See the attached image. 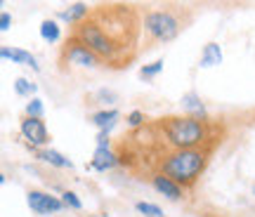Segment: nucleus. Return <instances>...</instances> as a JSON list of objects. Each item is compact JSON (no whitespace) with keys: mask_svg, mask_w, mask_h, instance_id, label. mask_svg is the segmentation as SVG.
Instances as JSON below:
<instances>
[{"mask_svg":"<svg viewBox=\"0 0 255 217\" xmlns=\"http://www.w3.org/2000/svg\"><path fill=\"white\" fill-rule=\"evenodd\" d=\"M40 38H43L45 43H57V40L62 38V28L57 24V19H45V21L40 24Z\"/></svg>","mask_w":255,"mask_h":217,"instance_id":"2eb2a0df","label":"nucleus"},{"mask_svg":"<svg viewBox=\"0 0 255 217\" xmlns=\"http://www.w3.org/2000/svg\"><path fill=\"white\" fill-rule=\"evenodd\" d=\"M161 71H163V59H156V62L144 64V66L139 69V78H142V81H151V78L158 76Z\"/></svg>","mask_w":255,"mask_h":217,"instance_id":"dca6fc26","label":"nucleus"},{"mask_svg":"<svg viewBox=\"0 0 255 217\" xmlns=\"http://www.w3.org/2000/svg\"><path fill=\"white\" fill-rule=\"evenodd\" d=\"M26 116H31V118H43V102L38 100V97H33V100L26 104Z\"/></svg>","mask_w":255,"mask_h":217,"instance_id":"aec40b11","label":"nucleus"},{"mask_svg":"<svg viewBox=\"0 0 255 217\" xmlns=\"http://www.w3.org/2000/svg\"><path fill=\"white\" fill-rule=\"evenodd\" d=\"M90 9L85 2H73V5H69V9H62L57 17L62 19V21H66V24H71V26H76V24H81L83 19L90 14Z\"/></svg>","mask_w":255,"mask_h":217,"instance_id":"9d476101","label":"nucleus"},{"mask_svg":"<svg viewBox=\"0 0 255 217\" xmlns=\"http://www.w3.org/2000/svg\"><path fill=\"white\" fill-rule=\"evenodd\" d=\"M0 57L5 62H14V64H24V66H31L33 71H40L36 57L26 50H17V47H0Z\"/></svg>","mask_w":255,"mask_h":217,"instance_id":"6e6552de","label":"nucleus"},{"mask_svg":"<svg viewBox=\"0 0 255 217\" xmlns=\"http://www.w3.org/2000/svg\"><path fill=\"white\" fill-rule=\"evenodd\" d=\"M199 64L203 66V69L222 64V50H220L218 43H208V45L203 47V52H201V62H199Z\"/></svg>","mask_w":255,"mask_h":217,"instance_id":"4468645a","label":"nucleus"},{"mask_svg":"<svg viewBox=\"0 0 255 217\" xmlns=\"http://www.w3.org/2000/svg\"><path fill=\"white\" fill-rule=\"evenodd\" d=\"M182 108L187 111V116H201V118L208 116V113H206V107H203V102H201V97L196 92H187V95H184Z\"/></svg>","mask_w":255,"mask_h":217,"instance_id":"9b49d317","label":"nucleus"},{"mask_svg":"<svg viewBox=\"0 0 255 217\" xmlns=\"http://www.w3.org/2000/svg\"><path fill=\"white\" fill-rule=\"evenodd\" d=\"M36 156L40 158V161L50 163V165H55V168H73V163L66 158V156H62L59 151H55V149H38Z\"/></svg>","mask_w":255,"mask_h":217,"instance_id":"ddd939ff","label":"nucleus"},{"mask_svg":"<svg viewBox=\"0 0 255 217\" xmlns=\"http://www.w3.org/2000/svg\"><path fill=\"white\" fill-rule=\"evenodd\" d=\"M116 165H121V161H119V154H116L114 149H95L90 168H95V170L104 172V170H111V168H116Z\"/></svg>","mask_w":255,"mask_h":217,"instance_id":"1a4fd4ad","label":"nucleus"},{"mask_svg":"<svg viewBox=\"0 0 255 217\" xmlns=\"http://www.w3.org/2000/svg\"><path fill=\"white\" fill-rule=\"evenodd\" d=\"M135 208H137V213H142L144 217H165L163 210L158 208V206H154V203H144V201H137Z\"/></svg>","mask_w":255,"mask_h":217,"instance_id":"f3484780","label":"nucleus"},{"mask_svg":"<svg viewBox=\"0 0 255 217\" xmlns=\"http://www.w3.org/2000/svg\"><path fill=\"white\" fill-rule=\"evenodd\" d=\"M26 203L28 208L33 213H38V215H50V213H59V210L66 208L62 199H57L52 194H45V191H36V189H31L26 194Z\"/></svg>","mask_w":255,"mask_h":217,"instance_id":"39448f33","label":"nucleus"},{"mask_svg":"<svg viewBox=\"0 0 255 217\" xmlns=\"http://www.w3.org/2000/svg\"><path fill=\"white\" fill-rule=\"evenodd\" d=\"M97 149H111L109 130H100V132H97Z\"/></svg>","mask_w":255,"mask_h":217,"instance_id":"4be33fe9","label":"nucleus"},{"mask_svg":"<svg viewBox=\"0 0 255 217\" xmlns=\"http://www.w3.org/2000/svg\"><path fill=\"white\" fill-rule=\"evenodd\" d=\"M215 149H218V146H199V149L173 151V154L163 156L161 161L156 163L151 177H154V175H165V177H170L173 182H177L182 189H189V187L196 184V180L203 175V170L208 168ZM151 177H149V180H151Z\"/></svg>","mask_w":255,"mask_h":217,"instance_id":"f03ea898","label":"nucleus"},{"mask_svg":"<svg viewBox=\"0 0 255 217\" xmlns=\"http://www.w3.org/2000/svg\"><path fill=\"white\" fill-rule=\"evenodd\" d=\"M149 184H151L158 194H163L165 199H170V201H180L184 196L182 187H180L177 182H173L170 177H165V175H154V177L149 180Z\"/></svg>","mask_w":255,"mask_h":217,"instance_id":"0eeeda50","label":"nucleus"},{"mask_svg":"<svg viewBox=\"0 0 255 217\" xmlns=\"http://www.w3.org/2000/svg\"><path fill=\"white\" fill-rule=\"evenodd\" d=\"M119 111L116 108H104V111H97V113H92V123L100 127V130H111V127L116 125V120H119Z\"/></svg>","mask_w":255,"mask_h":217,"instance_id":"f8f14e48","label":"nucleus"},{"mask_svg":"<svg viewBox=\"0 0 255 217\" xmlns=\"http://www.w3.org/2000/svg\"><path fill=\"white\" fill-rule=\"evenodd\" d=\"M191 21V12L184 5H165V7L146 9L142 14V31H144V50L161 43H170L182 33Z\"/></svg>","mask_w":255,"mask_h":217,"instance_id":"7ed1b4c3","label":"nucleus"},{"mask_svg":"<svg viewBox=\"0 0 255 217\" xmlns=\"http://www.w3.org/2000/svg\"><path fill=\"white\" fill-rule=\"evenodd\" d=\"M62 201H64V206H66V208H71V210H81L83 208V203H81V199L76 196V191H64Z\"/></svg>","mask_w":255,"mask_h":217,"instance_id":"6ab92c4d","label":"nucleus"},{"mask_svg":"<svg viewBox=\"0 0 255 217\" xmlns=\"http://www.w3.org/2000/svg\"><path fill=\"white\" fill-rule=\"evenodd\" d=\"M14 92H17L19 97H31L36 92V83H28L26 78H17L14 81Z\"/></svg>","mask_w":255,"mask_h":217,"instance_id":"a211bd4d","label":"nucleus"},{"mask_svg":"<svg viewBox=\"0 0 255 217\" xmlns=\"http://www.w3.org/2000/svg\"><path fill=\"white\" fill-rule=\"evenodd\" d=\"M9 24H12V17H9V12H2V14H0V28H2V31H7Z\"/></svg>","mask_w":255,"mask_h":217,"instance_id":"5701e85b","label":"nucleus"},{"mask_svg":"<svg viewBox=\"0 0 255 217\" xmlns=\"http://www.w3.org/2000/svg\"><path fill=\"white\" fill-rule=\"evenodd\" d=\"M69 66H88V69H92V66H102V62L90 47L83 45L78 38L69 33V38L64 40L62 50H59V69L66 71Z\"/></svg>","mask_w":255,"mask_h":217,"instance_id":"20e7f679","label":"nucleus"},{"mask_svg":"<svg viewBox=\"0 0 255 217\" xmlns=\"http://www.w3.org/2000/svg\"><path fill=\"white\" fill-rule=\"evenodd\" d=\"M19 130L24 139H28L33 146H47L50 144V135H47V127H45V120L43 118H31V116H24L21 123H19Z\"/></svg>","mask_w":255,"mask_h":217,"instance_id":"423d86ee","label":"nucleus"},{"mask_svg":"<svg viewBox=\"0 0 255 217\" xmlns=\"http://www.w3.org/2000/svg\"><path fill=\"white\" fill-rule=\"evenodd\" d=\"M253 194H255V187H253Z\"/></svg>","mask_w":255,"mask_h":217,"instance_id":"b1692460","label":"nucleus"},{"mask_svg":"<svg viewBox=\"0 0 255 217\" xmlns=\"http://www.w3.org/2000/svg\"><path fill=\"white\" fill-rule=\"evenodd\" d=\"M144 123H146V118H144V113H142V111H130V113H128V125L132 127V130L142 127Z\"/></svg>","mask_w":255,"mask_h":217,"instance_id":"412c9836","label":"nucleus"},{"mask_svg":"<svg viewBox=\"0 0 255 217\" xmlns=\"http://www.w3.org/2000/svg\"><path fill=\"white\" fill-rule=\"evenodd\" d=\"M71 36L90 47L102 66L128 69L139 52L142 14L135 5L123 2L95 5L90 14L71 28Z\"/></svg>","mask_w":255,"mask_h":217,"instance_id":"f257e3e1","label":"nucleus"},{"mask_svg":"<svg viewBox=\"0 0 255 217\" xmlns=\"http://www.w3.org/2000/svg\"><path fill=\"white\" fill-rule=\"evenodd\" d=\"M88 217H95V215H88Z\"/></svg>","mask_w":255,"mask_h":217,"instance_id":"393cba45","label":"nucleus"}]
</instances>
